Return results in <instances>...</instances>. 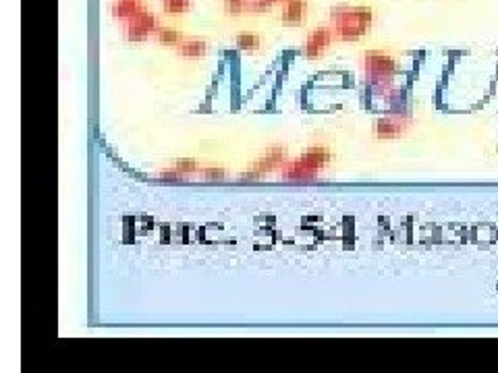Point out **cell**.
Returning <instances> with one entry per match:
<instances>
[{
    "mask_svg": "<svg viewBox=\"0 0 498 373\" xmlns=\"http://www.w3.org/2000/svg\"><path fill=\"white\" fill-rule=\"evenodd\" d=\"M332 153L331 149L324 146H314L310 148L301 158H297L295 162H291L285 168V176L291 181H310L316 178L331 162Z\"/></svg>",
    "mask_w": 498,
    "mask_h": 373,
    "instance_id": "cell-2",
    "label": "cell"
},
{
    "mask_svg": "<svg viewBox=\"0 0 498 373\" xmlns=\"http://www.w3.org/2000/svg\"><path fill=\"white\" fill-rule=\"evenodd\" d=\"M331 27L334 40L338 42H355L363 38L374 23V10L370 6L357 4H340L331 10Z\"/></svg>",
    "mask_w": 498,
    "mask_h": 373,
    "instance_id": "cell-1",
    "label": "cell"
},
{
    "mask_svg": "<svg viewBox=\"0 0 498 373\" xmlns=\"http://www.w3.org/2000/svg\"><path fill=\"white\" fill-rule=\"evenodd\" d=\"M282 25L289 27H299L308 19V0H285L280 4V15H278Z\"/></svg>",
    "mask_w": 498,
    "mask_h": 373,
    "instance_id": "cell-6",
    "label": "cell"
},
{
    "mask_svg": "<svg viewBox=\"0 0 498 373\" xmlns=\"http://www.w3.org/2000/svg\"><path fill=\"white\" fill-rule=\"evenodd\" d=\"M262 2H266V4H268V6L272 8V6H276V4H282L285 0H262Z\"/></svg>",
    "mask_w": 498,
    "mask_h": 373,
    "instance_id": "cell-17",
    "label": "cell"
},
{
    "mask_svg": "<svg viewBox=\"0 0 498 373\" xmlns=\"http://www.w3.org/2000/svg\"><path fill=\"white\" fill-rule=\"evenodd\" d=\"M405 129H407V123L401 116H386L376 123L374 133L378 139H397L405 133Z\"/></svg>",
    "mask_w": 498,
    "mask_h": 373,
    "instance_id": "cell-7",
    "label": "cell"
},
{
    "mask_svg": "<svg viewBox=\"0 0 498 373\" xmlns=\"http://www.w3.org/2000/svg\"><path fill=\"white\" fill-rule=\"evenodd\" d=\"M235 46L241 52H257L259 46H262V38L257 33H239L235 38Z\"/></svg>",
    "mask_w": 498,
    "mask_h": 373,
    "instance_id": "cell-11",
    "label": "cell"
},
{
    "mask_svg": "<svg viewBox=\"0 0 498 373\" xmlns=\"http://www.w3.org/2000/svg\"><path fill=\"white\" fill-rule=\"evenodd\" d=\"M332 42H334V31H332V27L322 25V27L314 29V31L305 38L303 48H301V54H303L305 59H310V61H316V59L324 56V52L331 48Z\"/></svg>",
    "mask_w": 498,
    "mask_h": 373,
    "instance_id": "cell-5",
    "label": "cell"
},
{
    "mask_svg": "<svg viewBox=\"0 0 498 373\" xmlns=\"http://www.w3.org/2000/svg\"><path fill=\"white\" fill-rule=\"evenodd\" d=\"M129 2H142V0H129Z\"/></svg>",
    "mask_w": 498,
    "mask_h": 373,
    "instance_id": "cell-18",
    "label": "cell"
},
{
    "mask_svg": "<svg viewBox=\"0 0 498 373\" xmlns=\"http://www.w3.org/2000/svg\"><path fill=\"white\" fill-rule=\"evenodd\" d=\"M174 52L183 59L195 61V59H204L208 54V42L202 38H183L176 46Z\"/></svg>",
    "mask_w": 498,
    "mask_h": 373,
    "instance_id": "cell-8",
    "label": "cell"
},
{
    "mask_svg": "<svg viewBox=\"0 0 498 373\" xmlns=\"http://www.w3.org/2000/svg\"><path fill=\"white\" fill-rule=\"evenodd\" d=\"M363 63V71L365 75L374 81V83H388L395 75H397V63L391 54L386 52H376V50H370L363 54L361 59Z\"/></svg>",
    "mask_w": 498,
    "mask_h": 373,
    "instance_id": "cell-4",
    "label": "cell"
},
{
    "mask_svg": "<svg viewBox=\"0 0 498 373\" xmlns=\"http://www.w3.org/2000/svg\"><path fill=\"white\" fill-rule=\"evenodd\" d=\"M154 38H156L160 44H165V46H172V48H174V46H176L181 40H183V36H181L176 29H172V27H163V25L156 29Z\"/></svg>",
    "mask_w": 498,
    "mask_h": 373,
    "instance_id": "cell-12",
    "label": "cell"
},
{
    "mask_svg": "<svg viewBox=\"0 0 498 373\" xmlns=\"http://www.w3.org/2000/svg\"><path fill=\"white\" fill-rule=\"evenodd\" d=\"M144 6V2H129V0H116L114 2V6H112V15L116 17V19H121L123 23L125 21H129L139 8Z\"/></svg>",
    "mask_w": 498,
    "mask_h": 373,
    "instance_id": "cell-10",
    "label": "cell"
},
{
    "mask_svg": "<svg viewBox=\"0 0 498 373\" xmlns=\"http://www.w3.org/2000/svg\"><path fill=\"white\" fill-rule=\"evenodd\" d=\"M158 19L152 10H148L146 6H142L129 21H125V40L129 42H148L156 29H158Z\"/></svg>",
    "mask_w": 498,
    "mask_h": 373,
    "instance_id": "cell-3",
    "label": "cell"
},
{
    "mask_svg": "<svg viewBox=\"0 0 498 373\" xmlns=\"http://www.w3.org/2000/svg\"><path fill=\"white\" fill-rule=\"evenodd\" d=\"M202 174H204L206 178H210V181H220V178H225V170H220V168L202 170Z\"/></svg>",
    "mask_w": 498,
    "mask_h": 373,
    "instance_id": "cell-16",
    "label": "cell"
},
{
    "mask_svg": "<svg viewBox=\"0 0 498 373\" xmlns=\"http://www.w3.org/2000/svg\"><path fill=\"white\" fill-rule=\"evenodd\" d=\"M174 170H176L179 174H189V172H195V170H197V162H195V160H189V158H185V160H176V164H174Z\"/></svg>",
    "mask_w": 498,
    "mask_h": 373,
    "instance_id": "cell-15",
    "label": "cell"
},
{
    "mask_svg": "<svg viewBox=\"0 0 498 373\" xmlns=\"http://www.w3.org/2000/svg\"><path fill=\"white\" fill-rule=\"evenodd\" d=\"M287 160V148H270L257 162H255V174H264L270 172L278 166H282Z\"/></svg>",
    "mask_w": 498,
    "mask_h": 373,
    "instance_id": "cell-9",
    "label": "cell"
},
{
    "mask_svg": "<svg viewBox=\"0 0 498 373\" xmlns=\"http://www.w3.org/2000/svg\"><path fill=\"white\" fill-rule=\"evenodd\" d=\"M163 8L170 17H181L187 15L191 8V0H163Z\"/></svg>",
    "mask_w": 498,
    "mask_h": 373,
    "instance_id": "cell-13",
    "label": "cell"
},
{
    "mask_svg": "<svg viewBox=\"0 0 498 373\" xmlns=\"http://www.w3.org/2000/svg\"><path fill=\"white\" fill-rule=\"evenodd\" d=\"M251 0H225V10L231 17H241L248 13V6Z\"/></svg>",
    "mask_w": 498,
    "mask_h": 373,
    "instance_id": "cell-14",
    "label": "cell"
}]
</instances>
